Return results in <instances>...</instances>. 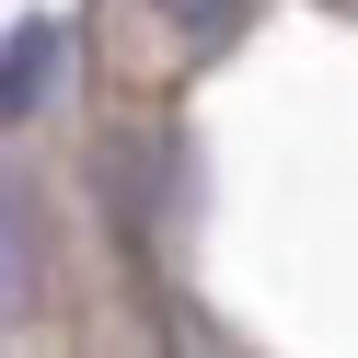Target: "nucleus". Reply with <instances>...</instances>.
I'll return each instance as SVG.
<instances>
[{
	"label": "nucleus",
	"mask_w": 358,
	"mask_h": 358,
	"mask_svg": "<svg viewBox=\"0 0 358 358\" xmlns=\"http://www.w3.org/2000/svg\"><path fill=\"white\" fill-rule=\"evenodd\" d=\"M173 24H220V12H231V0H162Z\"/></svg>",
	"instance_id": "nucleus-1"
},
{
	"label": "nucleus",
	"mask_w": 358,
	"mask_h": 358,
	"mask_svg": "<svg viewBox=\"0 0 358 358\" xmlns=\"http://www.w3.org/2000/svg\"><path fill=\"white\" fill-rule=\"evenodd\" d=\"M0 289H12V196H0Z\"/></svg>",
	"instance_id": "nucleus-2"
}]
</instances>
